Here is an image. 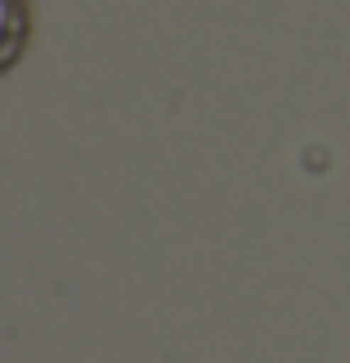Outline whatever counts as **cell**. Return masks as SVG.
<instances>
[{"label": "cell", "mask_w": 350, "mask_h": 363, "mask_svg": "<svg viewBox=\"0 0 350 363\" xmlns=\"http://www.w3.org/2000/svg\"><path fill=\"white\" fill-rule=\"evenodd\" d=\"M28 0H0V74L14 69L28 46Z\"/></svg>", "instance_id": "1"}]
</instances>
